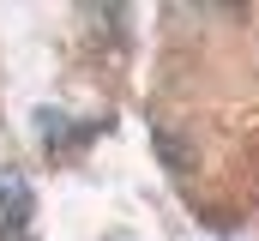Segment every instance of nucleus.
Here are the masks:
<instances>
[{"label":"nucleus","mask_w":259,"mask_h":241,"mask_svg":"<svg viewBox=\"0 0 259 241\" xmlns=\"http://www.w3.org/2000/svg\"><path fill=\"white\" fill-rule=\"evenodd\" d=\"M30 217H36V193H30V181L18 175V169H0V223L24 241V235H30Z\"/></svg>","instance_id":"obj_1"},{"label":"nucleus","mask_w":259,"mask_h":241,"mask_svg":"<svg viewBox=\"0 0 259 241\" xmlns=\"http://www.w3.org/2000/svg\"><path fill=\"white\" fill-rule=\"evenodd\" d=\"M36 133H42V145H49V151H66V145L78 139V127H66L61 109H36Z\"/></svg>","instance_id":"obj_2"},{"label":"nucleus","mask_w":259,"mask_h":241,"mask_svg":"<svg viewBox=\"0 0 259 241\" xmlns=\"http://www.w3.org/2000/svg\"><path fill=\"white\" fill-rule=\"evenodd\" d=\"M157 151H163V163H169L175 175H187V169H193V157H187V151H181V145H175V139H169L163 127H157Z\"/></svg>","instance_id":"obj_3"},{"label":"nucleus","mask_w":259,"mask_h":241,"mask_svg":"<svg viewBox=\"0 0 259 241\" xmlns=\"http://www.w3.org/2000/svg\"><path fill=\"white\" fill-rule=\"evenodd\" d=\"M109 241H121V235H109Z\"/></svg>","instance_id":"obj_4"}]
</instances>
